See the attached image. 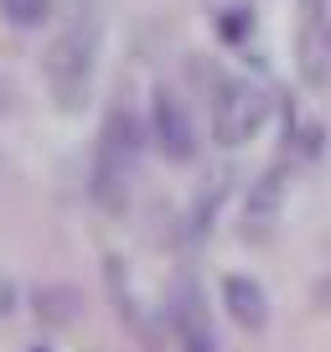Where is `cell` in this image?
Wrapping results in <instances>:
<instances>
[{"label": "cell", "mask_w": 331, "mask_h": 352, "mask_svg": "<svg viewBox=\"0 0 331 352\" xmlns=\"http://www.w3.org/2000/svg\"><path fill=\"white\" fill-rule=\"evenodd\" d=\"M222 306H228V316L238 321V327H264L269 321V296L264 285H259L254 275H222Z\"/></svg>", "instance_id": "obj_6"}, {"label": "cell", "mask_w": 331, "mask_h": 352, "mask_svg": "<svg viewBox=\"0 0 331 352\" xmlns=\"http://www.w3.org/2000/svg\"><path fill=\"white\" fill-rule=\"evenodd\" d=\"M0 16H11L16 26H36L47 16V0H0Z\"/></svg>", "instance_id": "obj_7"}, {"label": "cell", "mask_w": 331, "mask_h": 352, "mask_svg": "<svg viewBox=\"0 0 331 352\" xmlns=\"http://www.w3.org/2000/svg\"><path fill=\"white\" fill-rule=\"evenodd\" d=\"M264 120H269V94L254 78H218V88H212V130H218V140L238 145Z\"/></svg>", "instance_id": "obj_3"}, {"label": "cell", "mask_w": 331, "mask_h": 352, "mask_svg": "<svg viewBox=\"0 0 331 352\" xmlns=\"http://www.w3.org/2000/svg\"><path fill=\"white\" fill-rule=\"evenodd\" d=\"M135 151H140V140H135L130 109H109L104 135H99V155H93V192H99L109 208L124 202V182H130V171H135Z\"/></svg>", "instance_id": "obj_2"}, {"label": "cell", "mask_w": 331, "mask_h": 352, "mask_svg": "<svg viewBox=\"0 0 331 352\" xmlns=\"http://www.w3.org/2000/svg\"><path fill=\"white\" fill-rule=\"evenodd\" d=\"M99 42H104L99 16L93 11H73L62 26H57L52 47H47V83H52V94L67 104V109H78L83 94H89L93 63H99Z\"/></svg>", "instance_id": "obj_1"}, {"label": "cell", "mask_w": 331, "mask_h": 352, "mask_svg": "<svg viewBox=\"0 0 331 352\" xmlns=\"http://www.w3.org/2000/svg\"><path fill=\"white\" fill-rule=\"evenodd\" d=\"M321 296H326V300H331V275H326V280H321Z\"/></svg>", "instance_id": "obj_8"}, {"label": "cell", "mask_w": 331, "mask_h": 352, "mask_svg": "<svg viewBox=\"0 0 331 352\" xmlns=\"http://www.w3.org/2000/svg\"><path fill=\"white\" fill-rule=\"evenodd\" d=\"M150 130L155 140H161L166 155H176V161H187L192 151H197V124H192V109L181 104L176 88H155L150 94Z\"/></svg>", "instance_id": "obj_4"}, {"label": "cell", "mask_w": 331, "mask_h": 352, "mask_svg": "<svg viewBox=\"0 0 331 352\" xmlns=\"http://www.w3.org/2000/svg\"><path fill=\"white\" fill-rule=\"evenodd\" d=\"M279 208H285V166H269V171H259L254 182H249V197H243V233L264 239V233L275 228Z\"/></svg>", "instance_id": "obj_5"}]
</instances>
